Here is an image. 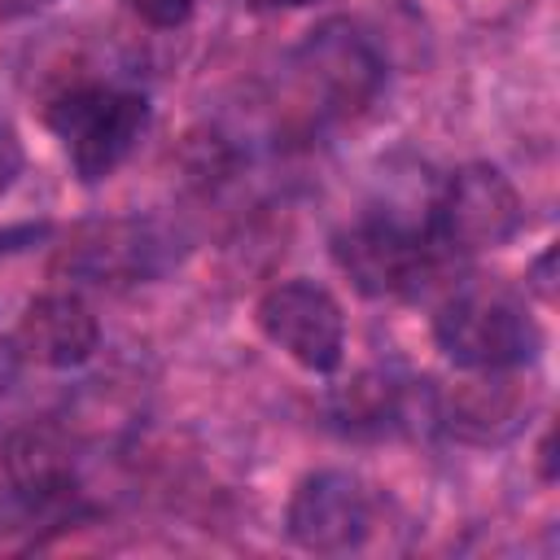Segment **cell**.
Wrapping results in <instances>:
<instances>
[{
  "label": "cell",
  "instance_id": "9a60e30c",
  "mask_svg": "<svg viewBox=\"0 0 560 560\" xmlns=\"http://www.w3.org/2000/svg\"><path fill=\"white\" fill-rule=\"evenodd\" d=\"M551 267H556V245L551 249H542L538 258H534V267H529V289L538 293V298H556V280H551Z\"/></svg>",
  "mask_w": 560,
  "mask_h": 560
},
{
  "label": "cell",
  "instance_id": "7c38bea8",
  "mask_svg": "<svg viewBox=\"0 0 560 560\" xmlns=\"http://www.w3.org/2000/svg\"><path fill=\"white\" fill-rule=\"evenodd\" d=\"M337 407L346 424H381L402 411V385H394L389 376H354L337 394Z\"/></svg>",
  "mask_w": 560,
  "mask_h": 560
},
{
  "label": "cell",
  "instance_id": "277c9868",
  "mask_svg": "<svg viewBox=\"0 0 560 560\" xmlns=\"http://www.w3.org/2000/svg\"><path fill=\"white\" fill-rule=\"evenodd\" d=\"M332 258L359 293L402 298L424 284L433 267V245L398 219H359L332 236Z\"/></svg>",
  "mask_w": 560,
  "mask_h": 560
},
{
  "label": "cell",
  "instance_id": "6da1fadb",
  "mask_svg": "<svg viewBox=\"0 0 560 560\" xmlns=\"http://www.w3.org/2000/svg\"><path fill=\"white\" fill-rule=\"evenodd\" d=\"M438 350L468 372H512L534 363L542 332L534 315L503 289H464L433 315Z\"/></svg>",
  "mask_w": 560,
  "mask_h": 560
},
{
  "label": "cell",
  "instance_id": "52a82bcc",
  "mask_svg": "<svg viewBox=\"0 0 560 560\" xmlns=\"http://www.w3.org/2000/svg\"><path fill=\"white\" fill-rule=\"evenodd\" d=\"M162 245L166 241L149 223H136V219L83 223L61 245L57 271H66L79 284H96V289L136 284L162 271Z\"/></svg>",
  "mask_w": 560,
  "mask_h": 560
},
{
  "label": "cell",
  "instance_id": "7a4b0ae2",
  "mask_svg": "<svg viewBox=\"0 0 560 560\" xmlns=\"http://www.w3.org/2000/svg\"><path fill=\"white\" fill-rule=\"evenodd\" d=\"M302 101L315 118H346L359 114L385 79V66L376 48L346 22H324L306 35V44L293 57Z\"/></svg>",
  "mask_w": 560,
  "mask_h": 560
},
{
  "label": "cell",
  "instance_id": "8992f818",
  "mask_svg": "<svg viewBox=\"0 0 560 560\" xmlns=\"http://www.w3.org/2000/svg\"><path fill=\"white\" fill-rule=\"evenodd\" d=\"M284 525L302 551H315V556L354 551L372 529V494L354 472L319 468L298 481Z\"/></svg>",
  "mask_w": 560,
  "mask_h": 560
},
{
  "label": "cell",
  "instance_id": "4fadbf2b",
  "mask_svg": "<svg viewBox=\"0 0 560 560\" xmlns=\"http://www.w3.org/2000/svg\"><path fill=\"white\" fill-rule=\"evenodd\" d=\"M192 4H197V0H127V9H131L140 22L158 26V31L184 26V22L192 18Z\"/></svg>",
  "mask_w": 560,
  "mask_h": 560
},
{
  "label": "cell",
  "instance_id": "3957f363",
  "mask_svg": "<svg viewBox=\"0 0 560 560\" xmlns=\"http://www.w3.org/2000/svg\"><path fill=\"white\" fill-rule=\"evenodd\" d=\"M521 223H525V201L516 184L490 162L459 166L433 206V241L459 254L499 249L521 232Z\"/></svg>",
  "mask_w": 560,
  "mask_h": 560
},
{
  "label": "cell",
  "instance_id": "5b68a950",
  "mask_svg": "<svg viewBox=\"0 0 560 560\" xmlns=\"http://www.w3.org/2000/svg\"><path fill=\"white\" fill-rule=\"evenodd\" d=\"M262 337L306 372H332L346 350V315L315 280H284L258 298Z\"/></svg>",
  "mask_w": 560,
  "mask_h": 560
},
{
  "label": "cell",
  "instance_id": "e0dca14e",
  "mask_svg": "<svg viewBox=\"0 0 560 560\" xmlns=\"http://www.w3.org/2000/svg\"><path fill=\"white\" fill-rule=\"evenodd\" d=\"M538 464H542V477L551 481V477H556V433H551V429L542 433V446H538Z\"/></svg>",
  "mask_w": 560,
  "mask_h": 560
},
{
  "label": "cell",
  "instance_id": "30bf717a",
  "mask_svg": "<svg viewBox=\"0 0 560 560\" xmlns=\"http://www.w3.org/2000/svg\"><path fill=\"white\" fill-rule=\"evenodd\" d=\"M4 477L31 508H57L74 494V442L52 420H31L4 438Z\"/></svg>",
  "mask_w": 560,
  "mask_h": 560
},
{
  "label": "cell",
  "instance_id": "ba28073f",
  "mask_svg": "<svg viewBox=\"0 0 560 560\" xmlns=\"http://www.w3.org/2000/svg\"><path fill=\"white\" fill-rule=\"evenodd\" d=\"M534 411V394L508 372H477L433 398V420L464 446L512 442Z\"/></svg>",
  "mask_w": 560,
  "mask_h": 560
},
{
  "label": "cell",
  "instance_id": "5bb4252c",
  "mask_svg": "<svg viewBox=\"0 0 560 560\" xmlns=\"http://www.w3.org/2000/svg\"><path fill=\"white\" fill-rule=\"evenodd\" d=\"M22 144H18V136L9 131V127H0V192H9L13 188V179L22 175Z\"/></svg>",
  "mask_w": 560,
  "mask_h": 560
},
{
  "label": "cell",
  "instance_id": "2e32d148",
  "mask_svg": "<svg viewBox=\"0 0 560 560\" xmlns=\"http://www.w3.org/2000/svg\"><path fill=\"white\" fill-rule=\"evenodd\" d=\"M52 0H0V18H31L39 9H48Z\"/></svg>",
  "mask_w": 560,
  "mask_h": 560
},
{
  "label": "cell",
  "instance_id": "9c48e42d",
  "mask_svg": "<svg viewBox=\"0 0 560 560\" xmlns=\"http://www.w3.org/2000/svg\"><path fill=\"white\" fill-rule=\"evenodd\" d=\"M13 346L39 368H79L96 354L101 324L79 293H44L22 311Z\"/></svg>",
  "mask_w": 560,
  "mask_h": 560
},
{
  "label": "cell",
  "instance_id": "d6986e66",
  "mask_svg": "<svg viewBox=\"0 0 560 560\" xmlns=\"http://www.w3.org/2000/svg\"><path fill=\"white\" fill-rule=\"evenodd\" d=\"M254 4H267V9H298V4H311V0H254Z\"/></svg>",
  "mask_w": 560,
  "mask_h": 560
},
{
  "label": "cell",
  "instance_id": "ac0fdd59",
  "mask_svg": "<svg viewBox=\"0 0 560 560\" xmlns=\"http://www.w3.org/2000/svg\"><path fill=\"white\" fill-rule=\"evenodd\" d=\"M18 346H0V394L9 389V381H13V372H18Z\"/></svg>",
  "mask_w": 560,
  "mask_h": 560
},
{
  "label": "cell",
  "instance_id": "8fae6325",
  "mask_svg": "<svg viewBox=\"0 0 560 560\" xmlns=\"http://www.w3.org/2000/svg\"><path fill=\"white\" fill-rule=\"evenodd\" d=\"M149 127V101L140 92H109L88 109V118L66 136L74 175L83 184L109 179L136 149V140Z\"/></svg>",
  "mask_w": 560,
  "mask_h": 560
}]
</instances>
